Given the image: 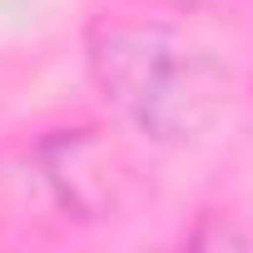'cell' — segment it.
I'll return each mask as SVG.
<instances>
[{
  "mask_svg": "<svg viewBox=\"0 0 253 253\" xmlns=\"http://www.w3.org/2000/svg\"><path fill=\"white\" fill-rule=\"evenodd\" d=\"M89 80L154 144H189L228 109V65L164 20H119L89 35Z\"/></svg>",
  "mask_w": 253,
  "mask_h": 253,
  "instance_id": "6da1fadb",
  "label": "cell"
},
{
  "mask_svg": "<svg viewBox=\"0 0 253 253\" xmlns=\"http://www.w3.org/2000/svg\"><path fill=\"white\" fill-rule=\"evenodd\" d=\"M174 5H204V0H174Z\"/></svg>",
  "mask_w": 253,
  "mask_h": 253,
  "instance_id": "7a4b0ae2",
  "label": "cell"
}]
</instances>
